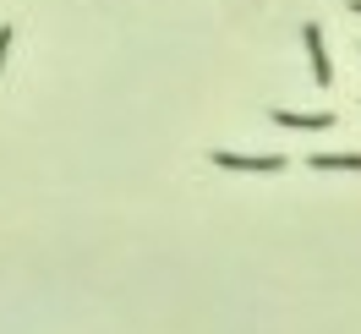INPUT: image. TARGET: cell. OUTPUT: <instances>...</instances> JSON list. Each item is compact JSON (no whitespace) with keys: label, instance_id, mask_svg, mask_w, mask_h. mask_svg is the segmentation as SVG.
<instances>
[{"label":"cell","instance_id":"cell-6","mask_svg":"<svg viewBox=\"0 0 361 334\" xmlns=\"http://www.w3.org/2000/svg\"><path fill=\"white\" fill-rule=\"evenodd\" d=\"M350 11H356V17H361V0H350Z\"/></svg>","mask_w":361,"mask_h":334},{"label":"cell","instance_id":"cell-3","mask_svg":"<svg viewBox=\"0 0 361 334\" xmlns=\"http://www.w3.org/2000/svg\"><path fill=\"white\" fill-rule=\"evenodd\" d=\"M274 126H285V132H329V126H339L334 110H269Z\"/></svg>","mask_w":361,"mask_h":334},{"label":"cell","instance_id":"cell-5","mask_svg":"<svg viewBox=\"0 0 361 334\" xmlns=\"http://www.w3.org/2000/svg\"><path fill=\"white\" fill-rule=\"evenodd\" d=\"M11 39H17V28L6 23L0 28V77H6V61H11Z\"/></svg>","mask_w":361,"mask_h":334},{"label":"cell","instance_id":"cell-2","mask_svg":"<svg viewBox=\"0 0 361 334\" xmlns=\"http://www.w3.org/2000/svg\"><path fill=\"white\" fill-rule=\"evenodd\" d=\"M301 44H307V61H312V83L317 88H334L339 77H334V61H329V44H323V28L307 23L301 28Z\"/></svg>","mask_w":361,"mask_h":334},{"label":"cell","instance_id":"cell-1","mask_svg":"<svg viewBox=\"0 0 361 334\" xmlns=\"http://www.w3.org/2000/svg\"><path fill=\"white\" fill-rule=\"evenodd\" d=\"M208 165L235 170V176H279V170H290L285 154H230V148H208Z\"/></svg>","mask_w":361,"mask_h":334},{"label":"cell","instance_id":"cell-4","mask_svg":"<svg viewBox=\"0 0 361 334\" xmlns=\"http://www.w3.org/2000/svg\"><path fill=\"white\" fill-rule=\"evenodd\" d=\"M307 170H356L361 176V154H307Z\"/></svg>","mask_w":361,"mask_h":334}]
</instances>
